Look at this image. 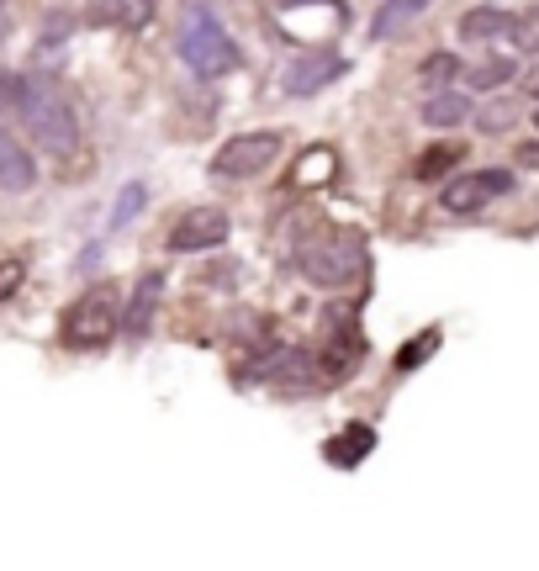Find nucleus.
I'll use <instances>...</instances> for the list:
<instances>
[{"mask_svg":"<svg viewBox=\"0 0 539 571\" xmlns=\"http://www.w3.org/2000/svg\"><path fill=\"white\" fill-rule=\"evenodd\" d=\"M222 244H228V212L222 207H185L180 223L170 228L175 254H201V249H222Z\"/></svg>","mask_w":539,"mask_h":571,"instance_id":"8","label":"nucleus"},{"mask_svg":"<svg viewBox=\"0 0 539 571\" xmlns=\"http://www.w3.org/2000/svg\"><path fill=\"white\" fill-rule=\"evenodd\" d=\"M460 159H466V149H460V143H439V149H423V154H418L413 175H418V180H439V175L450 170V164H460Z\"/></svg>","mask_w":539,"mask_h":571,"instance_id":"17","label":"nucleus"},{"mask_svg":"<svg viewBox=\"0 0 539 571\" xmlns=\"http://www.w3.org/2000/svg\"><path fill=\"white\" fill-rule=\"evenodd\" d=\"M281 149H286V138L265 133V127H259V133H238L212 154V175H222V180H259L270 164H281Z\"/></svg>","mask_w":539,"mask_h":571,"instance_id":"4","label":"nucleus"},{"mask_svg":"<svg viewBox=\"0 0 539 571\" xmlns=\"http://www.w3.org/2000/svg\"><path fill=\"white\" fill-rule=\"evenodd\" d=\"M117 334H122V286H111V281L80 291L59 323L64 349H106Z\"/></svg>","mask_w":539,"mask_h":571,"instance_id":"3","label":"nucleus"},{"mask_svg":"<svg viewBox=\"0 0 539 571\" xmlns=\"http://www.w3.org/2000/svg\"><path fill=\"white\" fill-rule=\"evenodd\" d=\"M370 445H376V429H365V423H355V429H344L339 439H328V460L333 466H360V460L370 455Z\"/></svg>","mask_w":539,"mask_h":571,"instance_id":"13","label":"nucleus"},{"mask_svg":"<svg viewBox=\"0 0 539 571\" xmlns=\"http://www.w3.org/2000/svg\"><path fill=\"white\" fill-rule=\"evenodd\" d=\"M159 302H164V270H143L133 281V291H127V302H122V334L127 339H148V334H154Z\"/></svg>","mask_w":539,"mask_h":571,"instance_id":"9","label":"nucleus"},{"mask_svg":"<svg viewBox=\"0 0 539 571\" xmlns=\"http://www.w3.org/2000/svg\"><path fill=\"white\" fill-rule=\"evenodd\" d=\"M333 75H344L339 53L333 48H302V53H291V59L281 64V90L286 96H318Z\"/></svg>","mask_w":539,"mask_h":571,"instance_id":"7","label":"nucleus"},{"mask_svg":"<svg viewBox=\"0 0 539 571\" xmlns=\"http://www.w3.org/2000/svg\"><path fill=\"white\" fill-rule=\"evenodd\" d=\"M434 349H439V328H429L423 339H413V344L397 349V371H413V365H423V360L434 355Z\"/></svg>","mask_w":539,"mask_h":571,"instance_id":"22","label":"nucleus"},{"mask_svg":"<svg viewBox=\"0 0 539 571\" xmlns=\"http://www.w3.org/2000/svg\"><path fill=\"white\" fill-rule=\"evenodd\" d=\"M360 265H365V249H360L355 233H333V238H318V244L302 249V270H307V281H318V286L355 281Z\"/></svg>","mask_w":539,"mask_h":571,"instance_id":"5","label":"nucleus"},{"mask_svg":"<svg viewBox=\"0 0 539 571\" xmlns=\"http://www.w3.org/2000/svg\"><path fill=\"white\" fill-rule=\"evenodd\" d=\"M32 186H37V159H32V149L11 133V127H0V191L27 196Z\"/></svg>","mask_w":539,"mask_h":571,"instance_id":"10","label":"nucleus"},{"mask_svg":"<svg viewBox=\"0 0 539 571\" xmlns=\"http://www.w3.org/2000/svg\"><path fill=\"white\" fill-rule=\"evenodd\" d=\"M534 122H539V106H534Z\"/></svg>","mask_w":539,"mask_h":571,"instance_id":"26","label":"nucleus"},{"mask_svg":"<svg viewBox=\"0 0 539 571\" xmlns=\"http://www.w3.org/2000/svg\"><path fill=\"white\" fill-rule=\"evenodd\" d=\"M154 6H96L90 11V22H117V27H143Z\"/></svg>","mask_w":539,"mask_h":571,"instance_id":"20","label":"nucleus"},{"mask_svg":"<svg viewBox=\"0 0 539 571\" xmlns=\"http://www.w3.org/2000/svg\"><path fill=\"white\" fill-rule=\"evenodd\" d=\"M524 90H529V96L539 101V64H534V69H529V75H524Z\"/></svg>","mask_w":539,"mask_h":571,"instance_id":"25","label":"nucleus"},{"mask_svg":"<svg viewBox=\"0 0 539 571\" xmlns=\"http://www.w3.org/2000/svg\"><path fill=\"white\" fill-rule=\"evenodd\" d=\"M460 75H466V69H460L455 53H429V59L418 64V80H423V90H429V96L450 90V80H460Z\"/></svg>","mask_w":539,"mask_h":571,"instance_id":"14","label":"nucleus"},{"mask_svg":"<svg viewBox=\"0 0 539 571\" xmlns=\"http://www.w3.org/2000/svg\"><path fill=\"white\" fill-rule=\"evenodd\" d=\"M175 53L201 80H217V75H228V69H238V43L212 6H185L180 32H175Z\"/></svg>","mask_w":539,"mask_h":571,"instance_id":"1","label":"nucleus"},{"mask_svg":"<svg viewBox=\"0 0 539 571\" xmlns=\"http://www.w3.org/2000/svg\"><path fill=\"white\" fill-rule=\"evenodd\" d=\"M143 196H148L143 186H127V191L117 196V212H111V223H117V228H122V223H133V217H138V201H143Z\"/></svg>","mask_w":539,"mask_h":571,"instance_id":"24","label":"nucleus"},{"mask_svg":"<svg viewBox=\"0 0 539 571\" xmlns=\"http://www.w3.org/2000/svg\"><path fill=\"white\" fill-rule=\"evenodd\" d=\"M508 38H513V48H518V53H529V59H539V6H529V11H513Z\"/></svg>","mask_w":539,"mask_h":571,"instance_id":"18","label":"nucleus"},{"mask_svg":"<svg viewBox=\"0 0 539 571\" xmlns=\"http://www.w3.org/2000/svg\"><path fill=\"white\" fill-rule=\"evenodd\" d=\"M27 281V260L22 254H0V302H11Z\"/></svg>","mask_w":539,"mask_h":571,"instance_id":"21","label":"nucleus"},{"mask_svg":"<svg viewBox=\"0 0 539 571\" xmlns=\"http://www.w3.org/2000/svg\"><path fill=\"white\" fill-rule=\"evenodd\" d=\"M518 75V64L513 59H503V53H497V59H481L476 69H466V75H460V80H466L471 90H503L508 80Z\"/></svg>","mask_w":539,"mask_h":571,"instance_id":"15","label":"nucleus"},{"mask_svg":"<svg viewBox=\"0 0 539 571\" xmlns=\"http://www.w3.org/2000/svg\"><path fill=\"white\" fill-rule=\"evenodd\" d=\"M508 191H513V170H466V175H455L450 186L439 191V207L450 217H476Z\"/></svg>","mask_w":539,"mask_h":571,"instance_id":"6","label":"nucleus"},{"mask_svg":"<svg viewBox=\"0 0 539 571\" xmlns=\"http://www.w3.org/2000/svg\"><path fill=\"white\" fill-rule=\"evenodd\" d=\"M423 122H429V127H460V122H471V96H466V90H439V96L423 101Z\"/></svg>","mask_w":539,"mask_h":571,"instance_id":"12","label":"nucleus"},{"mask_svg":"<svg viewBox=\"0 0 539 571\" xmlns=\"http://www.w3.org/2000/svg\"><path fill=\"white\" fill-rule=\"evenodd\" d=\"M22 85H27V75H16V69H0V127L16 122V106H22Z\"/></svg>","mask_w":539,"mask_h":571,"instance_id":"19","label":"nucleus"},{"mask_svg":"<svg viewBox=\"0 0 539 571\" xmlns=\"http://www.w3.org/2000/svg\"><path fill=\"white\" fill-rule=\"evenodd\" d=\"M418 16H423L418 0H402V6H381L376 16H370V38H397V32H402L407 22H418Z\"/></svg>","mask_w":539,"mask_h":571,"instance_id":"16","label":"nucleus"},{"mask_svg":"<svg viewBox=\"0 0 539 571\" xmlns=\"http://www.w3.org/2000/svg\"><path fill=\"white\" fill-rule=\"evenodd\" d=\"M503 127H513V101L481 106V133H503Z\"/></svg>","mask_w":539,"mask_h":571,"instance_id":"23","label":"nucleus"},{"mask_svg":"<svg viewBox=\"0 0 539 571\" xmlns=\"http://www.w3.org/2000/svg\"><path fill=\"white\" fill-rule=\"evenodd\" d=\"M16 122H27V133L37 138V149H48V154H69L74 143H80V117H74L69 96L48 75H27Z\"/></svg>","mask_w":539,"mask_h":571,"instance_id":"2","label":"nucleus"},{"mask_svg":"<svg viewBox=\"0 0 539 571\" xmlns=\"http://www.w3.org/2000/svg\"><path fill=\"white\" fill-rule=\"evenodd\" d=\"M513 27V11L503 6H471L460 16V43H492V38H508Z\"/></svg>","mask_w":539,"mask_h":571,"instance_id":"11","label":"nucleus"}]
</instances>
